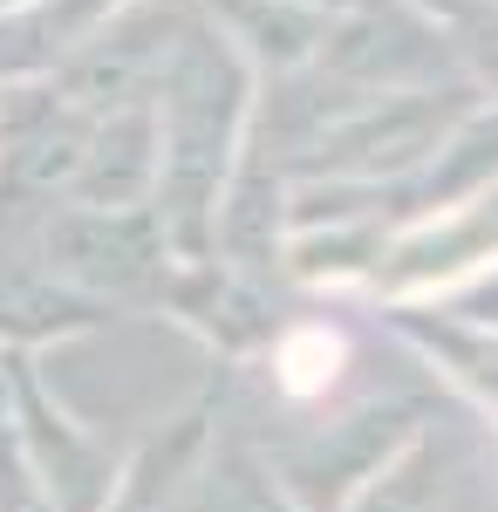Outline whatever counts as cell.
<instances>
[{
	"label": "cell",
	"instance_id": "1",
	"mask_svg": "<svg viewBox=\"0 0 498 512\" xmlns=\"http://www.w3.org/2000/svg\"><path fill=\"white\" fill-rule=\"evenodd\" d=\"M335 362H342V342L328 328H301V335L280 342V383L294 396H314L335 383Z\"/></svg>",
	"mask_w": 498,
	"mask_h": 512
}]
</instances>
